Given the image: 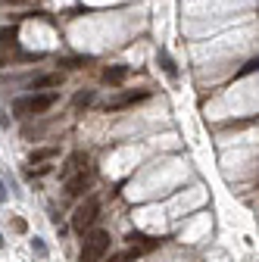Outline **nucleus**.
Masks as SVG:
<instances>
[{
    "mask_svg": "<svg viewBox=\"0 0 259 262\" xmlns=\"http://www.w3.org/2000/svg\"><path fill=\"white\" fill-rule=\"evenodd\" d=\"M125 241H132V247L138 250V253H150V250H156L163 241H156V237H147V234H141V231H132Z\"/></svg>",
    "mask_w": 259,
    "mask_h": 262,
    "instance_id": "obj_7",
    "label": "nucleus"
},
{
    "mask_svg": "<svg viewBox=\"0 0 259 262\" xmlns=\"http://www.w3.org/2000/svg\"><path fill=\"white\" fill-rule=\"evenodd\" d=\"M0 203H7V184L0 181Z\"/></svg>",
    "mask_w": 259,
    "mask_h": 262,
    "instance_id": "obj_18",
    "label": "nucleus"
},
{
    "mask_svg": "<svg viewBox=\"0 0 259 262\" xmlns=\"http://www.w3.org/2000/svg\"><path fill=\"white\" fill-rule=\"evenodd\" d=\"M141 253L138 250H132V253H116V256H110V262H128V259H138Z\"/></svg>",
    "mask_w": 259,
    "mask_h": 262,
    "instance_id": "obj_14",
    "label": "nucleus"
},
{
    "mask_svg": "<svg viewBox=\"0 0 259 262\" xmlns=\"http://www.w3.org/2000/svg\"><path fill=\"white\" fill-rule=\"evenodd\" d=\"M156 62L163 66V72H166L169 78H178V66H175V59H172L166 50H159V53H156Z\"/></svg>",
    "mask_w": 259,
    "mask_h": 262,
    "instance_id": "obj_11",
    "label": "nucleus"
},
{
    "mask_svg": "<svg viewBox=\"0 0 259 262\" xmlns=\"http://www.w3.org/2000/svg\"><path fill=\"white\" fill-rule=\"evenodd\" d=\"M88 103H94V91H81V94L75 97V106H78V110L88 106Z\"/></svg>",
    "mask_w": 259,
    "mask_h": 262,
    "instance_id": "obj_13",
    "label": "nucleus"
},
{
    "mask_svg": "<svg viewBox=\"0 0 259 262\" xmlns=\"http://www.w3.org/2000/svg\"><path fill=\"white\" fill-rule=\"evenodd\" d=\"M59 81H62V78H59L56 72H50V75H38V78H31V81H28V88H31V91H44V88H56Z\"/></svg>",
    "mask_w": 259,
    "mask_h": 262,
    "instance_id": "obj_10",
    "label": "nucleus"
},
{
    "mask_svg": "<svg viewBox=\"0 0 259 262\" xmlns=\"http://www.w3.org/2000/svg\"><path fill=\"white\" fill-rule=\"evenodd\" d=\"M91 181H94V172H91V169H81V172H75L72 178H66V193H69V196H75V193L88 190V187H91Z\"/></svg>",
    "mask_w": 259,
    "mask_h": 262,
    "instance_id": "obj_5",
    "label": "nucleus"
},
{
    "mask_svg": "<svg viewBox=\"0 0 259 262\" xmlns=\"http://www.w3.org/2000/svg\"><path fill=\"white\" fill-rule=\"evenodd\" d=\"M10 4H19V0H10Z\"/></svg>",
    "mask_w": 259,
    "mask_h": 262,
    "instance_id": "obj_19",
    "label": "nucleus"
},
{
    "mask_svg": "<svg viewBox=\"0 0 259 262\" xmlns=\"http://www.w3.org/2000/svg\"><path fill=\"white\" fill-rule=\"evenodd\" d=\"M16 38H19V25L0 28V59H4V50H13L16 47Z\"/></svg>",
    "mask_w": 259,
    "mask_h": 262,
    "instance_id": "obj_8",
    "label": "nucleus"
},
{
    "mask_svg": "<svg viewBox=\"0 0 259 262\" xmlns=\"http://www.w3.org/2000/svg\"><path fill=\"white\" fill-rule=\"evenodd\" d=\"M250 72H259V56H256V59H250V62L244 66V69H241L238 75H250Z\"/></svg>",
    "mask_w": 259,
    "mask_h": 262,
    "instance_id": "obj_15",
    "label": "nucleus"
},
{
    "mask_svg": "<svg viewBox=\"0 0 259 262\" xmlns=\"http://www.w3.org/2000/svg\"><path fill=\"white\" fill-rule=\"evenodd\" d=\"M97 215H100V200H97V196H88V200L75 209V215H72V228L78 234H84L88 228L97 222Z\"/></svg>",
    "mask_w": 259,
    "mask_h": 262,
    "instance_id": "obj_2",
    "label": "nucleus"
},
{
    "mask_svg": "<svg viewBox=\"0 0 259 262\" xmlns=\"http://www.w3.org/2000/svg\"><path fill=\"white\" fill-rule=\"evenodd\" d=\"M53 156H56V147H44V150L31 153V162H44V159H53Z\"/></svg>",
    "mask_w": 259,
    "mask_h": 262,
    "instance_id": "obj_12",
    "label": "nucleus"
},
{
    "mask_svg": "<svg viewBox=\"0 0 259 262\" xmlns=\"http://www.w3.org/2000/svg\"><path fill=\"white\" fill-rule=\"evenodd\" d=\"M53 103H56V94H35V97H22V100H16L13 113H19V116H25V113L38 116V113H47Z\"/></svg>",
    "mask_w": 259,
    "mask_h": 262,
    "instance_id": "obj_3",
    "label": "nucleus"
},
{
    "mask_svg": "<svg viewBox=\"0 0 259 262\" xmlns=\"http://www.w3.org/2000/svg\"><path fill=\"white\" fill-rule=\"evenodd\" d=\"M81 169H88V153H81V150H78V153H72V156L66 159V166L59 169V175H62V178H72V175H75V172H81Z\"/></svg>",
    "mask_w": 259,
    "mask_h": 262,
    "instance_id": "obj_6",
    "label": "nucleus"
},
{
    "mask_svg": "<svg viewBox=\"0 0 259 262\" xmlns=\"http://www.w3.org/2000/svg\"><path fill=\"white\" fill-rule=\"evenodd\" d=\"M150 97V91H128V94H119V97H113V100L103 106L106 113H116V110H125V106H135V103H141V100H147Z\"/></svg>",
    "mask_w": 259,
    "mask_h": 262,
    "instance_id": "obj_4",
    "label": "nucleus"
},
{
    "mask_svg": "<svg viewBox=\"0 0 259 262\" xmlns=\"http://www.w3.org/2000/svg\"><path fill=\"white\" fill-rule=\"evenodd\" d=\"M106 253H110V234L97 228V231H91V234L84 237V247H81L78 262H100Z\"/></svg>",
    "mask_w": 259,
    "mask_h": 262,
    "instance_id": "obj_1",
    "label": "nucleus"
},
{
    "mask_svg": "<svg viewBox=\"0 0 259 262\" xmlns=\"http://www.w3.org/2000/svg\"><path fill=\"white\" fill-rule=\"evenodd\" d=\"M31 250H35L38 256H47V244H44L41 237H35V241H31Z\"/></svg>",
    "mask_w": 259,
    "mask_h": 262,
    "instance_id": "obj_16",
    "label": "nucleus"
},
{
    "mask_svg": "<svg viewBox=\"0 0 259 262\" xmlns=\"http://www.w3.org/2000/svg\"><path fill=\"white\" fill-rule=\"evenodd\" d=\"M10 125V116H7V110H0V128H7Z\"/></svg>",
    "mask_w": 259,
    "mask_h": 262,
    "instance_id": "obj_17",
    "label": "nucleus"
},
{
    "mask_svg": "<svg viewBox=\"0 0 259 262\" xmlns=\"http://www.w3.org/2000/svg\"><path fill=\"white\" fill-rule=\"evenodd\" d=\"M128 78V66H106L103 69V81L106 84H122Z\"/></svg>",
    "mask_w": 259,
    "mask_h": 262,
    "instance_id": "obj_9",
    "label": "nucleus"
}]
</instances>
